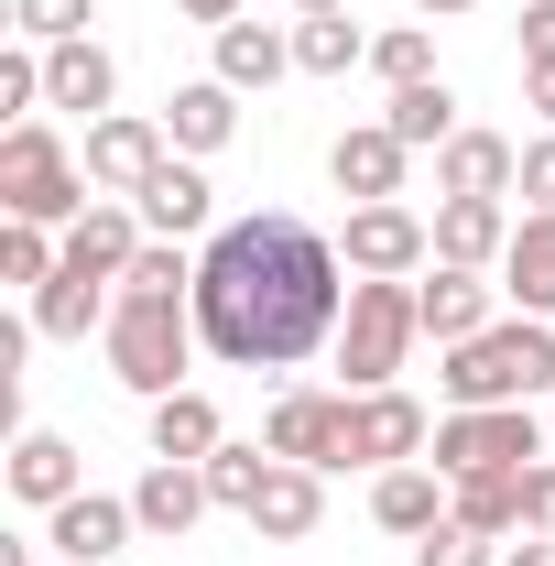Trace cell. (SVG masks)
Returning a JSON list of instances; mask_svg holds the SVG:
<instances>
[{
	"label": "cell",
	"mask_w": 555,
	"mask_h": 566,
	"mask_svg": "<svg viewBox=\"0 0 555 566\" xmlns=\"http://www.w3.org/2000/svg\"><path fill=\"white\" fill-rule=\"evenodd\" d=\"M348 283L359 273L338 262L327 229H305L283 208H251L229 229H208V251H197V338L229 370H294V359L338 349Z\"/></svg>",
	"instance_id": "1"
},
{
	"label": "cell",
	"mask_w": 555,
	"mask_h": 566,
	"mask_svg": "<svg viewBox=\"0 0 555 566\" xmlns=\"http://www.w3.org/2000/svg\"><path fill=\"white\" fill-rule=\"evenodd\" d=\"M436 392H447V415H469V403H545L555 392V327L545 316H501L490 338L447 349Z\"/></svg>",
	"instance_id": "2"
},
{
	"label": "cell",
	"mask_w": 555,
	"mask_h": 566,
	"mask_svg": "<svg viewBox=\"0 0 555 566\" xmlns=\"http://www.w3.org/2000/svg\"><path fill=\"white\" fill-rule=\"evenodd\" d=\"M98 349H109V381H121V392L164 403V392H186V359L208 349V338H197V305H175V294H121L109 327H98Z\"/></svg>",
	"instance_id": "3"
},
{
	"label": "cell",
	"mask_w": 555,
	"mask_h": 566,
	"mask_svg": "<svg viewBox=\"0 0 555 566\" xmlns=\"http://www.w3.org/2000/svg\"><path fill=\"white\" fill-rule=\"evenodd\" d=\"M425 338V305L415 283H348V316H338V392H392L404 381V359Z\"/></svg>",
	"instance_id": "4"
},
{
	"label": "cell",
	"mask_w": 555,
	"mask_h": 566,
	"mask_svg": "<svg viewBox=\"0 0 555 566\" xmlns=\"http://www.w3.org/2000/svg\"><path fill=\"white\" fill-rule=\"evenodd\" d=\"M98 208L87 197V164H66V142L44 120H11L0 132V218H33V229H76Z\"/></svg>",
	"instance_id": "5"
},
{
	"label": "cell",
	"mask_w": 555,
	"mask_h": 566,
	"mask_svg": "<svg viewBox=\"0 0 555 566\" xmlns=\"http://www.w3.org/2000/svg\"><path fill=\"white\" fill-rule=\"evenodd\" d=\"M545 447H555V424H534V403H469V415H436V469H447V480L534 469Z\"/></svg>",
	"instance_id": "6"
},
{
	"label": "cell",
	"mask_w": 555,
	"mask_h": 566,
	"mask_svg": "<svg viewBox=\"0 0 555 566\" xmlns=\"http://www.w3.org/2000/svg\"><path fill=\"white\" fill-rule=\"evenodd\" d=\"M338 262H348L359 283H415L425 262H436V218H415L404 197H392V208H348Z\"/></svg>",
	"instance_id": "7"
},
{
	"label": "cell",
	"mask_w": 555,
	"mask_h": 566,
	"mask_svg": "<svg viewBox=\"0 0 555 566\" xmlns=\"http://www.w3.org/2000/svg\"><path fill=\"white\" fill-rule=\"evenodd\" d=\"M425 447H436V415H425L404 381H392V392H348V458L338 469H404Z\"/></svg>",
	"instance_id": "8"
},
{
	"label": "cell",
	"mask_w": 555,
	"mask_h": 566,
	"mask_svg": "<svg viewBox=\"0 0 555 566\" xmlns=\"http://www.w3.org/2000/svg\"><path fill=\"white\" fill-rule=\"evenodd\" d=\"M404 164H415V142L392 132V120H348L327 142V186H338L348 208H392L404 197Z\"/></svg>",
	"instance_id": "9"
},
{
	"label": "cell",
	"mask_w": 555,
	"mask_h": 566,
	"mask_svg": "<svg viewBox=\"0 0 555 566\" xmlns=\"http://www.w3.org/2000/svg\"><path fill=\"white\" fill-rule=\"evenodd\" d=\"M164 153H175V132H164V120L109 109V120H87V186H98V197H142V186L164 175Z\"/></svg>",
	"instance_id": "10"
},
{
	"label": "cell",
	"mask_w": 555,
	"mask_h": 566,
	"mask_svg": "<svg viewBox=\"0 0 555 566\" xmlns=\"http://www.w3.org/2000/svg\"><path fill=\"white\" fill-rule=\"evenodd\" d=\"M262 447L294 458V469H338L348 458V392H273V415H262Z\"/></svg>",
	"instance_id": "11"
},
{
	"label": "cell",
	"mask_w": 555,
	"mask_h": 566,
	"mask_svg": "<svg viewBox=\"0 0 555 566\" xmlns=\"http://www.w3.org/2000/svg\"><path fill=\"white\" fill-rule=\"evenodd\" d=\"M415 305H425V338H436V349H469V338L501 327V283H490V273H458V262H425V273H415Z\"/></svg>",
	"instance_id": "12"
},
{
	"label": "cell",
	"mask_w": 555,
	"mask_h": 566,
	"mask_svg": "<svg viewBox=\"0 0 555 566\" xmlns=\"http://www.w3.org/2000/svg\"><path fill=\"white\" fill-rule=\"evenodd\" d=\"M132 534H142L132 491H76V501H55V512H44V545H55L66 566H109Z\"/></svg>",
	"instance_id": "13"
},
{
	"label": "cell",
	"mask_w": 555,
	"mask_h": 566,
	"mask_svg": "<svg viewBox=\"0 0 555 566\" xmlns=\"http://www.w3.org/2000/svg\"><path fill=\"white\" fill-rule=\"evenodd\" d=\"M512 197H436V262H458V273H501V251H512Z\"/></svg>",
	"instance_id": "14"
},
{
	"label": "cell",
	"mask_w": 555,
	"mask_h": 566,
	"mask_svg": "<svg viewBox=\"0 0 555 566\" xmlns=\"http://www.w3.org/2000/svg\"><path fill=\"white\" fill-rule=\"evenodd\" d=\"M132 512H142V534H153V545H186V534H197V512H218V491H208V469L153 458V469L132 480Z\"/></svg>",
	"instance_id": "15"
},
{
	"label": "cell",
	"mask_w": 555,
	"mask_h": 566,
	"mask_svg": "<svg viewBox=\"0 0 555 566\" xmlns=\"http://www.w3.org/2000/svg\"><path fill=\"white\" fill-rule=\"evenodd\" d=\"M132 208H142V229H153V240H208V218H218V186L197 175V153H164V175L142 186Z\"/></svg>",
	"instance_id": "16"
},
{
	"label": "cell",
	"mask_w": 555,
	"mask_h": 566,
	"mask_svg": "<svg viewBox=\"0 0 555 566\" xmlns=\"http://www.w3.org/2000/svg\"><path fill=\"white\" fill-rule=\"evenodd\" d=\"M262 545H305L316 523H327V469H294V458H273V480H262V501L240 512Z\"/></svg>",
	"instance_id": "17"
},
{
	"label": "cell",
	"mask_w": 555,
	"mask_h": 566,
	"mask_svg": "<svg viewBox=\"0 0 555 566\" xmlns=\"http://www.w3.org/2000/svg\"><path fill=\"white\" fill-rule=\"evenodd\" d=\"M109 98H121V66H109V44H98V33L44 44V109H87V120H109Z\"/></svg>",
	"instance_id": "18"
},
{
	"label": "cell",
	"mask_w": 555,
	"mask_h": 566,
	"mask_svg": "<svg viewBox=\"0 0 555 566\" xmlns=\"http://www.w3.org/2000/svg\"><path fill=\"white\" fill-rule=\"evenodd\" d=\"M447 469H436V458H404V469H381V480H370V523H381V534H436V523H447Z\"/></svg>",
	"instance_id": "19"
},
{
	"label": "cell",
	"mask_w": 555,
	"mask_h": 566,
	"mask_svg": "<svg viewBox=\"0 0 555 566\" xmlns=\"http://www.w3.org/2000/svg\"><path fill=\"white\" fill-rule=\"evenodd\" d=\"M512 186H523V142L501 132H458L436 153V197H512Z\"/></svg>",
	"instance_id": "20"
},
{
	"label": "cell",
	"mask_w": 555,
	"mask_h": 566,
	"mask_svg": "<svg viewBox=\"0 0 555 566\" xmlns=\"http://www.w3.org/2000/svg\"><path fill=\"white\" fill-rule=\"evenodd\" d=\"M87 480H76V447L55 436V424H22L11 436V501L22 512H55V501H76Z\"/></svg>",
	"instance_id": "21"
},
{
	"label": "cell",
	"mask_w": 555,
	"mask_h": 566,
	"mask_svg": "<svg viewBox=\"0 0 555 566\" xmlns=\"http://www.w3.org/2000/svg\"><path fill=\"white\" fill-rule=\"evenodd\" d=\"M109 305H121V283H109V273L55 262V283L33 294V338H87V327H109Z\"/></svg>",
	"instance_id": "22"
},
{
	"label": "cell",
	"mask_w": 555,
	"mask_h": 566,
	"mask_svg": "<svg viewBox=\"0 0 555 566\" xmlns=\"http://www.w3.org/2000/svg\"><path fill=\"white\" fill-rule=\"evenodd\" d=\"M142 240H153V229H142V208H132V197H98V208L66 229V262H87V273H109V283H121V273L142 262Z\"/></svg>",
	"instance_id": "23"
},
{
	"label": "cell",
	"mask_w": 555,
	"mask_h": 566,
	"mask_svg": "<svg viewBox=\"0 0 555 566\" xmlns=\"http://www.w3.org/2000/svg\"><path fill=\"white\" fill-rule=\"evenodd\" d=\"M501 305L512 316H555V218H534V208H523L512 251H501Z\"/></svg>",
	"instance_id": "24"
},
{
	"label": "cell",
	"mask_w": 555,
	"mask_h": 566,
	"mask_svg": "<svg viewBox=\"0 0 555 566\" xmlns=\"http://www.w3.org/2000/svg\"><path fill=\"white\" fill-rule=\"evenodd\" d=\"M164 132H175V153H197V164H208L218 142L240 132V87H229V76H197V87H175V98H164Z\"/></svg>",
	"instance_id": "25"
},
{
	"label": "cell",
	"mask_w": 555,
	"mask_h": 566,
	"mask_svg": "<svg viewBox=\"0 0 555 566\" xmlns=\"http://www.w3.org/2000/svg\"><path fill=\"white\" fill-rule=\"evenodd\" d=\"M218 447H229V424H218V403L197 392V381L153 403V458H186V469H208Z\"/></svg>",
	"instance_id": "26"
},
{
	"label": "cell",
	"mask_w": 555,
	"mask_h": 566,
	"mask_svg": "<svg viewBox=\"0 0 555 566\" xmlns=\"http://www.w3.org/2000/svg\"><path fill=\"white\" fill-rule=\"evenodd\" d=\"M218 76L251 98V87H283L294 76V33H273V22H229L218 33Z\"/></svg>",
	"instance_id": "27"
},
{
	"label": "cell",
	"mask_w": 555,
	"mask_h": 566,
	"mask_svg": "<svg viewBox=\"0 0 555 566\" xmlns=\"http://www.w3.org/2000/svg\"><path fill=\"white\" fill-rule=\"evenodd\" d=\"M381 120L415 142V153H447V142L469 132V120H458V87H447V76H415V87H392V109H381Z\"/></svg>",
	"instance_id": "28"
},
{
	"label": "cell",
	"mask_w": 555,
	"mask_h": 566,
	"mask_svg": "<svg viewBox=\"0 0 555 566\" xmlns=\"http://www.w3.org/2000/svg\"><path fill=\"white\" fill-rule=\"evenodd\" d=\"M447 512H458V523H469V534H490V545H512V534H523V469H490V480H447Z\"/></svg>",
	"instance_id": "29"
},
{
	"label": "cell",
	"mask_w": 555,
	"mask_h": 566,
	"mask_svg": "<svg viewBox=\"0 0 555 566\" xmlns=\"http://www.w3.org/2000/svg\"><path fill=\"white\" fill-rule=\"evenodd\" d=\"M294 66L305 76H348V66H370V33H359L348 11H316V22H294Z\"/></svg>",
	"instance_id": "30"
},
{
	"label": "cell",
	"mask_w": 555,
	"mask_h": 566,
	"mask_svg": "<svg viewBox=\"0 0 555 566\" xmlns=\"http://www.w3.org/2000/svg\"><path fill=\"white\" fill-rule=\"evenodd\" d=\"M66 262V240L55 229H33V218H0V283H22V294H44Z\"/></svg>",
	"instance_id": "31"
},
{
	"label": "cell",
	"mask_w": 555,
	"mask_h": 566,
	"mask_svg": "<svg viewBox=\"0 0 555 566\" xmlns=\"http://www.w3.org/2000/svg\"><path fill=\"white\" fill-rule=\"evenodd\" d=\"M121 294H175V305H197V251H186V240H142V262L121 273Z\"/></svg>",
	"instance_id": "32"
},
{
	"label": "cell",
	"mask_w": 555,
	"mask_h": 566,
	"mask_svg": "<svg viewBox=\"0 0 555 566\" xmlns=\"http://www.w3.org/2000/svg\"><path fill=\"white\" fill-rule=\"evenodd\" d=\"M370 76H381V87L436 76V22H392V33H370Z\"/></svg>",
	"instance_id": "33"
},
{
	"label": "cell",
	"mask_w": 555,
	"mask_h": 566,
	"mask_svg": "<svg viewBox=\"0 0 555 566\" xmlns=\"http://www.w3.org/2000/svg\"><path fill=\"white\" fill-rule=\"evenodd\" d=\"M262 480H273V447H240V436H229V447L208 458V491H218V512H251V501H262Z\"/></svg>",
	"instance_id": "34"
},
{
	"label": "cell",
	"mask_w": 555,
	"mask_h": 566,
	"mask_svg": "<svg viewBox=\"0 0 555 566\" xmlns=\"http://www.w3.org/2000/svg\"><path fill=\"white\" fill-rule=\"evenodd\" d=\"M98 22V0H11V33L22 44H76Z\"/></svg>",
	"instance_id": "35"
},
{
	"label": "cell",
	"mask_w": 555,
	"mask_h": 566,
	"mask_svg": "<svg viewBox=\"0 0 555 566\" xmlns=\"http://www.w3.org/2000/svg\"><path fill=\"white\" fill-rule=\"evenodd\" d=\"M415 566H501V545H490V534H469V523L447 512L436 534H415Z\"/></svg>",
	"instance_id": "36"
},
{
	"label": "cell",
	"mask_w": 555,
	"mask_h": 566,
	"mask_svg": "<svg viewBox=\"0 0 555 566\" xmlns=\"http://www.w3.org/2000/svg\"><path fill=\"white\" fill-rule=\"evenodd\" d=\"M0 109H11V120H33V109H44V44L0 55Z\"/></svg>",
	"instance_id": "37"
},
{
	"label": "cell",
	"mask_w": 555,
	"mask_h": 566,
	"mask_svg": "<svg viewBox=\"0 0 555 566\" xmlns=\"http://www.w3.org/2000/svg\"><path fill=\"white\" fill-rule=\"evenodd\" d=\"M512 197H523L534 218H555V132H545V142H523V186H512Z\"/></svg>",
	"instance_id": "38"
},
{
	"label": "cell",
	"mask_w": 555,
	"mask_h": 566,
	"mask_svg": "<svg viewBox=\"0 0 555 566\" xmlns=\"http://www.w3.org/2000/svg\"><path fill=\"white\" fill-rule=\"evenodd\" d=\"M523 534H555V458L523 469Z\"/></svg>",
	"instance_id": "39"
},
{
	"label": "cell",
	"mask_w": 555,
	"mask_h": 566,
	"mask_svg": "<svg viewBox=\"0 0 555 566\" xmlns=\"http://www.w3.org/2000/svg\"><path fill=\"white\" fill-rule=\"evenodd\" d=\"M523 66H555V0H523Z\"/></svg>",
	"instance_id": "40"
},
{
	"label": "cell",
	"mask_w": 555,
	"mask_h": 566,
	"mask_svg": "<svg viewBox=\"0 0 555 566\" xmlns=\"http://www.w3.org/2000/svg\"><path fill=\"white\" fill-rule=\"evenodd\" d=\"M523 109H534V120H555V66H523Z\"/></svg>",
	"instance_id": "41"
},
{
	"label": "cell",
	"mask_w": 555,
	"mask_h": 566,
	"mask_svg": "<svg viewBox=\"0 0 555 566\" xmlns=\"http://www.w3.org/2000/svg\"><path fill=\"white\" fill-rule=\"evenodd\" d=\"M175 11H186V22H208V33H229V22H240V0H175Z\"/></svg>",
	"instance_id": "42"
},
{
	"label": "cell",
	"mask_w": 555,
	"mask_h": 566,
	"mask_svg": "<svg viewBox=\"0 0 555 566\" xmlns=\"http://www.w3.org/2000/svg\"><path fill=\"white\" fill-rule=\"evenodd\" d=\"M501 566H555V545H545V534H512V545H501Z\"/></svg>",
	"instance_id": "43"
},
{
	"label": "cell",
	"mask_w": 555,
	"mask_h": 566,
	"mask_svg": "<svg viewBox=\"0 0 555 566\" xmlns=\"http://www.w3.org/2000/svg\"><path fill=\"white\" fill-rule=\"evenodd\" d=\"M458 11H480V0H415V22H458Z\"/></svg>",
	"instance_id": "44"
},
{
	"label": "cell",
	"mask_w": 555,
	"mask_h": 566,
	"mask_svg": "<svg viewBox=\"0 0 555 566\" xmlns=\"http://www.w3.org/2000/svg\"><path fill=\"white\" fill-rule=\"evenodd\" d=\"M283 11H294V22H316V11H348V0H283Z\"/></svg>",
	"instance_id": "45"
}]
</instances>
